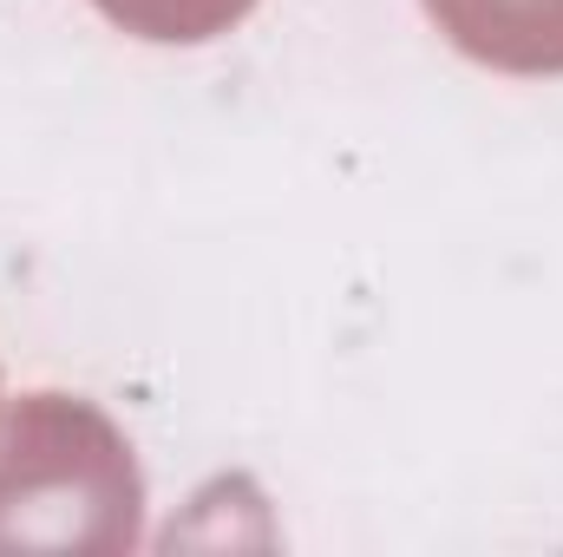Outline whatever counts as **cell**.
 Instances as JSON below:
<instances>
[{"mask_svg": "<svg viewBox=\"0 0 563 557\" xmlns=\"http://www.w3.org/2000/svg\"><path fill=\"white\" fill-rule=\"evenodd\" d=\"M144 538V472L79 394H20L0 426V557H125Z\"/></svg>", "mask_w": 563, "mask_h": 557, "instance_id": "6da1fadb", "label": "cell"}, {"mask_svg": "<svg viewBox=\"0 0 563 557\" xmlns=\"http://www.w3.org/2000/svg\"><path fill=\"white\" fill-rule=\"evenodd\" d=\"M426 13L465 59L492 73H563V0H426Z\"/></svg>", "mask_w": 563, "mask_h": 557, "instance_id": "7a4b0ae2", "label": "cell"}, {"mask_svg": "<svg viewBox=\"0 0 563 557\" xmlns=\"http://www.w3.org/2000/svg\"><path fill=\"white\" fill-rule=\"evenodd\" d=\"M112 26H125L132 40H157V46H197L230 33L236 20H250L256 0H92Z\"/></svg>", "mask_w": 563, "mask_h": 557, "instance_id": "3957f363", "label": "cell"}]
</instances>
